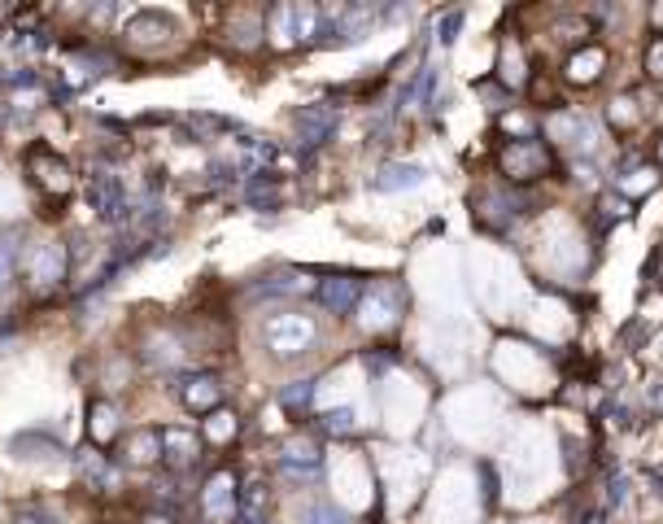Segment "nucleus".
I'll return each mask as SVG.
<instances>
[{"mask_svg": "<svg viewBox=\"0 0 663 524\" xmlns=\"http://www.w3.org/2000/svg\"><path fill=\"white\" fill-rule=\"evenodd\" d=\"M550 149L541 145V140H511V145H502L498 153V166L506 180L524 184V180H541V175H550Z\"/></svg>", "mask_w": 663, "mask_h": 524, "instance_id": "nucleus-1", "label": "nucleus"}, {"mask_svg": "<svg viewBox=\"0 0 663 524\" xmlns=\"http://www.w3.org/2000/svg\"><path fill=\"white\" fill-rule=\"evenodd\" d=\"M315 324H310L306 315H275L267 324V345L280 359H297V354H306L310 345H315Z\"/></svg>", "mask_w": 663, "mask_h": 524, "instance_id": "nucleus-2", "label": "nucleus"}, {"mask_svg": "<svg viewBox=\"0 0 663 524\" xmlns=\"http://www.w3.org/2000/svg\"><path fill=\"white\" fill-rule=\"evenodd\" d=\"M88 201H92V210L101 214L105 223H123L131 219V210H127V188L118 175L110 171H92V180H88Z\"/></svg>", "mask_w": 663, "mask_h": 524, "instance_id": "nucleus-3", "label": "nucleus"}, {"mask_svg": "<svg viewBox=\"0 0 663 524\" xmlns=\"http://www.w3.org/2000/svg\"><path fill=\"white\" fill-rule=\"evenodd\" d=\"M293 127H297V140L306 149H319L332 140L336 131V110L332 105H301V110L293 114Z\"/></svg>", "mask_w": 663, "mask_h": 524, "instance_id": "nucleus-4", "label": "nucleus"}, {"mask_svg": "<svg viewBox=\"0 0 663 524\" xmlns=\"http://www.w3.org/2000/svg\"><path fill=\"white\" fill-rule=\"evenodd\" d=\"M201 507H206V516H210L214 524H227V520H236V516H240V490H236L232 472L210 476L206 494H201Z\"/></svg>", "mask_w": 663, "mask_h": 524, "instance_id": "nucleus-5", "label": "nucleus"}, {"mask_svg": "<svg viewBox=\"0 0 663 524\" xmlns=\"http://www.w3.org/2000/svg\"><path fill=\"white\" fill-rule=\"evenodd\" d=\"M319 306L323 311H332V315H349L358 302H363V293H367V284L358 280V276H328V280H319Z\"/></svg>", "mask_w": 663, "mask_h": 524, "instance_id": "nucleus-6", "label": "nucleus"}, {"mask_svg": "<svg viewBox=\"0 0 663 524\" xmlns=\"http://www.w3.org/2000/svg\"><path fill=\"white\" fill-rule=\"evenodd\" d=\"M162 459L171 468H192L201 459V437L188 428H162Z\"/></svg>", "mask_w": 663, "mask_h": 524, "instance_id": "nucleus-7", "label": "nucleus"}, {"mask_svg": "<svg viewBox=\"0 0 663 524\" xmlns=\"http://www.w3.org/2000/svg\"><path fill=\"white\" fill-rule=\"evenodd\" d=\"M280 468L297 481H315L319 476V446L315 442H288L280 450Z\"/></svg>", "mask_w": 663, "mask_h": 524, "instance_id": "nucleus-8", "label": "nucleus"}, {"mask_svg": "<svg viewBox=\"0 0 663 524\" xmlns=\"http://www.w3.org/2000/svg\"><path fill=\"white\" fill-rule=\"evenodd\" d=\"M179 398H184V407H188V411L214 415V411H219V402H223V385H219L214 376H192Z\"/></svg>", "mask_w": 663, "mask_h": 524, "instance_id": "nucleus-9", "label": "nucleus"}, {"mask_svg": "<svg viewBox=\"0 0 663 524\" xmlns=\"http://www.w3.org/2000/svg\"><path fill=\"white\" fill-rule=\"evenodd\" d=\"M389 293H397V284H371V289L363 293L367 297V324L371 328L393 324L397 311H402V297H393V302H389Z\"/></svg>", "mask_w": 663, "mask_h": 524, "instance_id": "nucleus-10", "label": "nucleus"}, {"mask_svg": "<svg viewBox=\"0 0 663 524\" xmlns=\"http://www.w3.org/2000/svg\"><path fill=\"white\" fill-rule=\"evenodd\" d=\"M62 276H66V254H62V245L44 241V245L31 254V280H35V284H57Z\"/></svg>", "mask_w": 663, "mask_h": 524, "instance_id": "nucleus-11", "label": "nucleus"}, {"mask_svg": "<svg viewBox=\"0 0 663 524\" xmlns=\"http://www.w3.org/2000/svg\"><path fill=\"white\" fill-rule=\"evenodd\" d=\"M419 184H424V166L415 162H389L376 175V193H406V188H419Z\"/></svg>", "mask_w": 663, "mask_h": 524, "instance_id": "nucleus-12", "label": "nucleus"}, {"mask_svg": "<svg viewBox=\"0 0 663 524\" xmlns=\"http://www.w3.org/2000/svg\"><path fill=\"white\" fill-rule=\"evenodd\" d=\"M158 455H162V428H140V433L127 437V463L144 468V463H153Z\"/></svg>", "mask_w": 663, "mask_h": 524, "instance_id": "nucleus-13", "label": "nucleus"}, {"mask_svg": "<svg viewBox=\"0 0 663 524\" xmlns=\"http://www.w3.org/2000/svg\"><path fill=\"white\" fill-rule=\"evenodd\" d=\"M306 284H301L297 271H280V276H267L262 284H253V297H284V293H301Z\"/></svg>", "mask_w": 663, "mask_h": 524, "instance_id": "nucleus-14", "label": "nucleus"}, {"mask_svg": "<svg viewBox=\"0 0 663 524\" xmlns=\"http://www.w3.org/2000/svg\"><path fill=\"white\" fill-rule=\"evenodd\" d=\"M602 62H607V57H602V49H585V53H576L572 62H568V75H572L576 83H589V79L602 75Z\"/></svg>", "mask_w": 663, "mask_h": 524, "instance_id": "nucleus-15", "label": "nucleus"}, {"mask_svg": "<svg viewBox=\"0 0 663 524\" xmlns=\"http://www.w3.org/2000/svg\"><path fill=\"white\" fill-rule=\"evenodd\" d=\"M310 398H315V380H293V385L280 389V407L284 411H306Z\"/></svg>", "mask_w": 663, "mask_h": 524, "instance_id": "nucleus-16", "label": "nucleus"}, {"mask_svg": "<svg viewBox=\"0 0 663 524\" xmlns=\"http://www.w3.org/2000/svg\"><path fill=\"white\" fill-rule=\"evenodd\" d=\"M301 524H349V516L332 503H310L306 511H301Z\"/></svg>", "mask_w": 663, "mask_h": 524, "instance_id": "nucleus-17", "label": "nucleus"}, {"mask_svg": "<svg viewBox=\"0 0 663 524\" xmlns=\"http://www.w3.org/2000/svg\"><path fill=\"white\" fill-rule=\"evenodd\" d=\"M319 428H323V433H332V437L354 433V411H349V407H341V411H323V415H319Z\"/></svg>", "mask_w": 663, "mask_h": 524, "instance_id": "nucleus-18", "label": "nucleus"}, {"mask_svg": "<svg viewBox=\"0 0 663 524\" xmlns=\"http://www.w3.org/2000/svg\"><path fill=\"white\" fill-rule=\"evenodd\" d=\"M502 70H498V79L506 83V88H520V53H515V44H506V49H502V62H498Z\"/></svg>", "mask_w": 663, "mask_h": 524, "instance_id": "nucleus-19", "label": "nucleus"}, {"mask_svg": "<svg viewBox=\"0 0 663 524\" xmlns=\"http://www.w3.org/2000/svg\"><path fill=\"white\" fill-rule=\"evenodd\" d=\"M79 472H83V481H96V485L110 481V468H105V459L96 455V450H88V455L79 459Z\"/></svg>", "mask_w": 663, "mask_h": 524, "instance_id": "nucleus-20", "label": "nucleus"}, {"mask_svg": "<svg viewBox=\"0 0 663 524\" xmlns=\"http://www.w3.org/2000/svg\"><path fill=\"white\" fill-rule=\"evenodd\" d=\"M14 267H18V249H14V241H5V236H0V289H9Z\"/></svg>", "mask_w": 663, "mask_h": 524, "instance_id": "nucleus-21", "label": "nucleus"}, {"mask_svg": "<svg viewBox=\"0 0 663 524\" xmlns=\"http://www.w3.org/2000/svg\"><path fill=\"white\" fill-rule=\"evenodd\" d=\"M458 31H463V9H450V14L441 18V27H437L441 44H454V40H458Z\"/></svg>", "mask_w": 663, "mask_h": 524, "instance_id": "nucleus-22", "label": "nucleus"}, {"mask_svg": "<svg viewBox=\"0 0 663 524\" xmlns=\"http://www.w3.org/2000/svg\"><path fill=\"white\" fill-rule=\"evenodd\" d=\"M92 415H96V437L105 442V437L114 433V407H110V402H96Z\"/></svg>", "mask_w": 663, "mask_h": 524, "instance_id": "nucleus-23", "label": "nucleus"}, {"mask_svg": "<svg viewBox=\"0 0 663 524\" xmlns=\"http://www.w3.org/2000/svg\"><path fill=\"white\" fill-rule=\"evenodd\" d=\"M646 70H650V79H663V35H659V40H650V49H646Z\"/></svg>", "mask_w": 663, "mask_h": 524, "instance_id": "nucleus-24", "label": "nucleus"}, {"mask_svg": "<svg viewBox=\"0 0 663 524\" xmlns=\"http://www.w3.org/2000/svg\"><path fill=\"white\" fill-rule=\"evenodd\" d=\"M232 433H236V420H232V415L214 411V415H210V437H219V442H223V437H232Z\"/></svg>", "mask_w": 663, "mask_h": 524, "instance_id": "nucleus-25", "label": "nucleus"}, {"mask_svg": "<svg viewBox=\"0 0 663 524\" xmlns=\"http://www.w3.org/2000/svg\"><path fill=\"white\" fill-rule=\"evenodd\" d=\"M576 524H602V511H581V516H576Z\"/></svg>", "mask_w": 663, "mask_h": 524, "instance_id": "nucleus-26", "label": "nucleus"}]
</instances>
